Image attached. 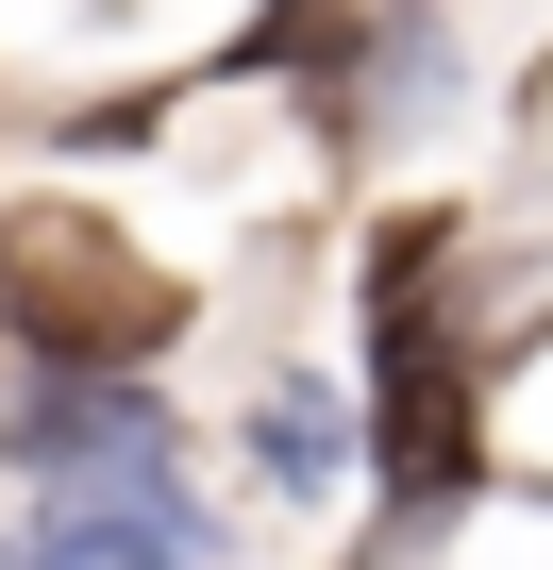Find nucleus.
<instances>
[{
	"label": "nucleus",
	"mask_w": 553,
	"mask_h": 570,
	"mask_svg": "<svg viewBox=\"0 0 553 570\" xmlns=\"http://www.w3.org/2000/svg\"><path fill=\"white\" fill-rule=\"evenodd\" d=\"M168 320H185L168 268L101 252L85 218H34V235H18V336H34V353H151Z\"/></svg>",
	"instance_id": "nucleus-2"
},
{
	"label": "nucleus",
	"mask_w": 553,
	"mask_h": 570,
	"mask_svg": "<svg viewBox=\"0 0 553 570\" xmlns=\"http://www.w3.org/2000/svg\"><path fill=\"white\" fill-rule=\"evenodd\" d=\"M251 436H268V487H336V403L319 386H268Z\"/></svg>",
	"instance_id": "nucleus-5"
},
{
	"label": "nucleus",
	"mask_w": 553,
	"mask_h": 570,
	"mask_svg": "<svg viewBox=\"0 0 553 570\" xmlns=\"http://www.w3.org/2000/svg\"><path fill=\"white\" fill-rule=\"evenodd\" d=\"M18 453L34 470H168V420H151L135 353H68V386L18 403Z\"/></svg>",
	"instance_id": "nucleus-3"
},
{
	"label": "nucleus",
	"mask_w": 553,
	"mask_h": 570,
	"mask_svg": "<svg viewBox=\"0 0 553 570\" xmlns=\"http://www.w3.org/2000/svg\"><path fill=\"white\" fill-rule=\"evenodd\" d=\"M369 436H386V537H436L453 503H470V370H453V336H436V303L419 285H386L369 268Z\"/></svg>",
	"instance_id": "nucleus-1"
},
{
	"label": "nucleus",
	"mask_w": 553,
	"mask_h": 570,
	"mask_svg": "<svg viewBox=\"0 0 553 570\" xmlns=\"http://www.w3.org/2000/svg\"><path fill=\"white\" fill-rule=\"evenodd\" d=\"M34 553H68V570H118V553H218V520L185 503V487H151V470H68L51 503H34Z\"/></svg>",
	"instance_id": "nucleus-4"
}]
</instances>
